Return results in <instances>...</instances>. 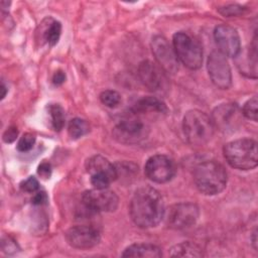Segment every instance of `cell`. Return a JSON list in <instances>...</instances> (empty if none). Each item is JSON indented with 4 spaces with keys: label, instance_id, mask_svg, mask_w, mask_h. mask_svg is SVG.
Wrapping results in <instances>:
<instances>
[{
    "label": "cell",
    "instance_id": "cell-6",
    "mask_svg": "<svg viewBox=\"0 0 258 258\" xmlns=\"http://www.w3.org/2000/svg\"><path fill=\"white\" fill-rule=\"evenodd\" d=\"M82 203L86 211L90 214H98L103 212H114L119 204L117 195L108 189L93 188L86 190L82 196Z\"/></svg>",
    "mask_w": 258,
    "mask_h": 258
},
{
    "label": "cell",
    "instance_id": "cell-28",
    "mask_svg": "<svg viewBox=\"0 0 258 258\" xmlns=\"http://www.w3.org/2000/svg\"><path fill=\"white\" fill-rule=\"evenodd\" d=\"M1 249L7 254H14L17 252V250H19V247L15 240L9 236H5L1 240Z\"/></svg>",
    "mask_w": 258,
    "mask_h": 258
},
{
    "label": "cell",
    "instance_id": "cell-26",
    "mask_svg": "<svg viewBox=\"0 0 258 258\" xmlns=\"http://www.w3.org/2000/svg\"><path fill=\"white\" fill-rule=\"evenodd\" d=\"M35 143V136L32 133H25L23 134L17 143V149L20 152L29 151Z\"/></svg>",
    "mask_w": 258,
    "mask_h": 258
},
{
    "label": "cell",
    "instance_id": "cell-7",
    "mask_svg": "<svg viewBox=\"0 0 258 258\" xmlns=\"http://www.w3.org/2000/svg\"><path fill=\"white\" fill-rule=\"evenodd\" d=\"M200 216L199 207L194 203L172 205L166 215V224L170 229L183 230L196 224Z\"/></svg>",
    "mask_w": 258,
    "mask_h": 258
},
{
    "label": "cell",
    "instance_id": "cell-13",
    "mask_svg": "<svg viewBox=\"0 0 258 258\" xmlns=\"http://www.w3.org/2000/svg\"><path fill=\"white\" fill-rule=\"evenodd\" d=\"M241 115L242 112L236 104L226 103L215 108L211 119L215 128H218L223 132H227L233 131L239 126Z\"/></svg>",
    "mask_w": 258,
    "mask_h": 258
},
{
    "label": "cell",
    "instance_id": "cell-9",
    "mask_svg": "<svg viewBox=\"0 0 258 258\" xmlns=\"http://www.w3.org/2000/svg\"><path fill=\"white\" fill-rule=\"evenodd\" d=\"M208 72L213 84L222 90H227L232 84L231 68L226 56L219 50L212 51L208 57Z\"/></svg>",
    "mask_w": 258,
    "mask_h": 258
},
{
    "label": "cell",
    "instance_id": "cell-21",
    "mask_svg": "<svg viewBox=\"0 0 258 258\" xmlns=\"http://www.w3.org/2000/svg\"><path fill=\"white\" fill-rule=\"evenodd\" d=\"M90 131L88 122L81 118H75L70 121L68 126V132L72 139H79L86 135Z\"/></svg>",
    "mask_w": 258,
    "mask_h": 258
},
{
    "label": "cell",
    "instance_id": "cell-8",
    "mask_svg": "<svg viewBox=\"0 0 258 258\" xmlns=\"http://www.w3.org/2000/svg\"><path fill=\"white\" fill-rule=\"evenodd\" d=\"M145 175L152 181L164 183L175 175L176 167L174 161L166 155L156 154L151 156L144 166Z\"/></svg>",
    "mask_w": 258,
    "mask_h": 258
},
{
    "label": "cell",
    "instance_id": "cell-3",
    "mask_svg": "<svg viewBox=\"0 0 258 258\" xmlns=\"http://www.w3.org/2000/svg\"><path fill=\"white\" fill-rule=\"evenodd\" d=\"M224 156L234 168L249 170L257 166V142L250 138H242L228 142L224 146Z\"/></svg>",
    "mask_w": 258,
    "mask_h": 258
},
{
    "label": "cell",
    "instance_id": "cell-12",
    "mask_svg": "<svg viewBox=\"0 0 258 258\" xmlns=\"http://www.w3.org/2000/svg\"><path fill=\"white\" fill-rule=\"evenodd\" d=\"M151 48L157 64L165 73L175 74L177 72L178 60L176 58L174 49L164 36H154L151 41Z\"/></svg>",
    "mask_w": 258,
    "mask_h": 258
},
{
    "label": "cell",
    "instance_id": "cell-30",
    "mask_svg": "<svg viewBox=\"0 0 258 258\" xmlns=\"http://www.w3.org/2000/svg\"><path fill=\"white\" fill-rule=\"evenodd\" d=\"M17 134H18L17 128H15V127H9V128H7V130H6V131L4 132V134H3V140H4V142H6V143L13 142V141L16 139Z\"/></svg>",
    "mask_w": 258,
    "mask_h": 258
},
{
    "label": "cell",
    "instance_id": "cell-22",
    "mask_svg": "<svg viewBox=\"0 0 258 258\" xmlns=\"http://www.w3.org/2000/svg\"><path fill=\"white\" fill-rule=\"evenodd\" d=\"M48 113L53 129L55 131H60L63 128L66 122V116L62 107L58 104H51L48 107Z\"/></svg>",
    "mask_w": 258,
    "mask_h": 258
},
{
    "label": "cell",
    "instance_id": "cell-29",
    "mask_svg": "<svg viewBox=\"0 0 258 258\" xmlns=\"http://www.w3.org/2000/svg\"><path fill=\"white\" fill-rule=\"evenodd\" d=\"M20 187L25 192H36L39 188V182L34 176H29L28 178L21 182Z\"/></svg>",
    "mask_w": 258,
    "mask_h": 258
},
{
    "label": "cell",
    "instance_id": "cell-15",
    "mask_svg": "<svg viewBox=\"0 0 258 258\" xmlns=\"http://www.w3.org/2000/svg\"><path fill=\"white\" fill-rule=\"evenodd\" d=\"M145 129V125L138 119H124L115 127L114 136L122 143H136L146 136Z\"/></svg>",
    "mask_w": 258,
    "mask_h": 258
},
{
    "label": "cell",
    "instance_id": "cell-24",
    "mask_svg": "<svg viewBox=\"0 0 258 258\" xmlns=\"http://www.w3.org/2000/svg\"><path fill=\"white\" fill-rule=\"evenodd\" d=\"M100 100L105 106L109 108H116L121 102V96L114 90H106L101 93Z\"/></svg>",
    "mask_w": 258,
    "mask_h": 258
},
{
    "label": "cell",
    "instance_id": "cell-32",
    "mask_svg": "<svg viewBox=\"0 0 258 258\" xmlns=\"http://www.w3.org/2000/svg\"><path fill=\"white\" fill-rule=\"evenodd\" d=\"M47 201L46 194L44 191H36L32 198V204L36 206H40L45 204Z\"/></svg>",
    "mask_w": 258,
    "mask_h": 258
},
{
    "label": "cell",
    "instance_id": "cell-2",
    "mask_svg": "<svg viewBox=\"0 0 258 258\" xmlns=\"http://www.w3.org/2000/svg\"><path fill=\"white\" fill-rule=\"evenodd\" d=\"M227 171L215 160L199 163L194 169V181L197 188L204 195L214 196L224 190L227 185Z\"/></svg>",
    "mask_w": 258,
    "mask_h": 258
},
{
    "label": "cell",
    "instance_id": "cell-23",
    "mask_svg": "<svg viewBox=\"0 0 258 258\" xmlns=\"http://www.w3.org/2000/svg\"><path fill=\"white\" fill-rule=\"evenodd\" d=\"M60 33H61V24L56 20H52L49 23V25L44 29L43 37L49 45H54L57 43Z\"/></svg>",
    "mask_w": 258,
    "mask_h": 258
},
{
    "label": "cell",
    "instance_id": "cell-33",
    "mask_svg": "<svg viewBox=\"0 0 258 258\" xmlns=\"http://www.w3.org/2000/svg\"><path fill=\"white\" fill-rule=\"evenodd\" d=\"M64 80H66V75H64V73L62 72V71H56L55 73H54V75H53V77H52V82H53V84L55 85V86H59V85H61L63 82H64Z\"/></svg>",
    "mask_w": 258,
    "mask_h": 258
},
{
    "label": "cell",
    "instance_id": "cell-18",
    "mask_svg": "<svg viewBox=\"0 0 258 258\" xmlns=\"http://www.w3.org/2000/svg\"><path fill=\"white\" fill-rule=\"evenodd\" d=\"M123 257H149L157 258L162 256L161 249L150 243H137L128 246L122 253Z\"/></svg>",
    "mask_w": 258,
    "mask_h": 258
},
{
    "label": "cell",
    "instance_id": "cell-1",
    "mask_svg": "<svg viewBox=\"0 0 258 258\" xmlns=\"http://www.w3.org/2000/svg\"><path fill=\"white\" fill-rule=\"evenodd\" d=\"M129 213L136 226L144 229L155 227L165 214L161 195L151 186L139 187L131 199Z\"/></svg>",
    "mask_w": 258,
    "mask_h": 258
},
{
    "label": "cell",
    "instance_id": "cell-5",
    "mask_svg": "<svg viewBox=\"0 0 258 258\" xmlns=\"http://www.w3.org/2000/svg\"><path fill=\"white\" fill-rule=\"evenodd\" d=\"M172 47L177 60L190 70H198L203 63V48L198 40L185 32H176L172 38Z\"/></svg>",
    "mask_w": 258,
    "mask_h": 258
},
{
    "label": "cell",
    "instance_id": "cell-4",
    "mask_svg": "<svg viewBox=\"0 0 258 258\" xmlns=\"http://www.w3.org/2000/svg\"><path fill=\"white\" fill-rule=\"evenodd\" d=\"M182 129L189 144L194 146H203L212 139L215 126L211 117L205 112L190 110L183 117Z\"/></svg>",
    "mask_w": 258,
    "mask_h": 258
},
{
    "label": "cell",
    "instance_id": "cell-34",
    "mask_svg": "<svg viewBox=\"0 0 258 258\" xmlns=\"http://www.w3.org/2000/svg\"><path fill=\"white\" fill-rule=\"evenodd\" d=\"M1 90H2V95H1V99H4L6 96V87L4 84H2L1 86Z\"/></svg>",
    "mask_w": 258,
    "mask_h": 258
},
{
    "label": "cell",
    "instance_id": "cell-20",
    "mask_svg": "<svg viewBox=\"0 0 258 258\" xmlns=\"http://www.w3.org/2000/svg\"><path fill=\"white\" fill-rule=\"evenodd\" d=\"M169 255L172 257H201L203 255L201 247L191 242H182L174 245Z\"/></svg>",
    "mask_w": 258,
    "mask_h": 258
},
{
    "label": "cell",
    "instance_id": "cell-16",
    "mask_svg": "<svg viewBox=\"0 0 258 258\" xmlns=\"http://www.w3.org/2000/svg\"><path fill=\"white\" fill-rule=\"evenodd\" d=\"M86 170L92 175H107L113 180L117 179L118 171L114 164L102 155H94L86 161Z\"/></svg>",
    "mask_w": 258,
    "mask_h": 258
},
{
    "label": "cell",
    "instance_id": "cell-19",
    "mask_svg": "<svg viewBox=\"0 0 258 258\" xmlns=\"http://www.w3.org/2000/svg\"><path fill=\"white\" fill-rule=\"evenodd\" d=\"M167 111L165 104L155 97H143L139 99L133 106V114H141L147 112L164 113Z\"/></svg>",
    "mask_w": 258,
    "mask_h": 258
},
{
    "label": "cell",
    "instance_id": "cell-27",
    "mask_svg": "<svg viewBox=\"0 0 258 258\" xmlns=\"http://www.w3.org/2000/svg\"><path fill=\"white\" fill-rule=\"evenodd\" d=\"M245 7L238 5V4H230L227 5L225 7H221L219 8V12L226 16V17H233V16H238L243 14V12L245 11Z\"/></svg>",
    "mask_w": 258,
    "mask_h": 258
},
{
    "label": "cell",
    "instance_id": "cell-17",
    "mask_svg": "<svg viewBox=\"0 0 258 258\" xmlns=\"http://www.w3.org/2000/svg\"><path fill=\"white\" fill-rule=\"evenodd\" d=\"M238 67L242 74L247 75L250 78L257 77V37L253 38L252 43L248 47L245 57L238 61Z\"/></svg>",
    "mask_w": 258,
    "mask_h": 258
},
{
    "label": "cell",
    "instance_id": "cell-10",
    "mask_svg": "<svg viewBox=\"0 0 258 258\" xmlns=\"http://www.w3.org/2000/svg\"><path fill=\"white\" fill-rule=\"evenodd\" d=\"M215 42L219 51L225 56H237L241 51V40L238 31L228 25L219 24L214 30Z\"/></svg>",
    "mask_w": 258,
    "mask_h": 258
},
{
    "label": "cell",
    "instance_id": "cell-25",
    "mask_svg": "<svg viewBox=\"0 0 258 258\" xmlns=\"http://www.w3.org/2000/svg\"><path fill=\"white\" fill-rule=\"evenodd\" d=\"M257 105H258V101L256 97H253L251 99H249L243 106L242 109V115H244L247 119L253 120V121H257L258 118V111H257Z\"/></svg>",
    "mask_w": 258,
    "mask_h": 258
},
{
    "label": "cell",
    "instance_id": "cell-31",
    "mask_svg": "<svg viewBox=\"0 0 258 258\" xmlns=\"http://www.w3.org/2000/svg\"><path fill=\"white\" fill-rule=\"evenodd\" d=\"M38 174L44 178H48L51 174V166L48 162H42L38 166Z\"/></svg>",
    "mask_w": 258,
    "mask_h": 258
},
{
    "label": "cell",
    "instance_id": "cell-11",
    "mask_svg": "<svg viewBox=\"0 0 258 258\" xmlns=\"http://www.w3.org/2000/svg\"><path fill=\"white\" fill-rule=\"evenodd\" d=\"M67 242L77 249L95 247L101 239L100 231L92 225H77L66 232Z\"/></svg>",
    "mask_w": 258,
    "mask_h": 258
},
{
    "label": "cell",
    "instance_id": "cell-14",
    "mask_svg": "<svg viewBox=\"0 0 258 258\" xmlns=\"http://www.w3.org/2000/svg\"><path fill=\"white\" fill-rule=\"evenodd\" d=\"M164 71L151 60H143L138 67V76L141 83L150 91H160L166 84Z\"/></svg>",
    "mask_w": 258,
    "mask_h": 258
}]
</instances>
